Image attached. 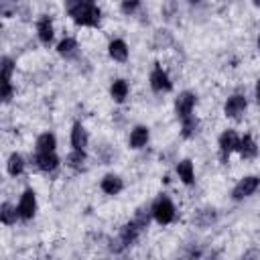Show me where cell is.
I'll return each mask as SVG.
<instances>
[{
  "instance_id": "obj_1",
  "label": "cell",
  "mask_w": 260,
  "mask_h": 260,
  "mask_svg": "<svg viewBox=\"0 0 260 260\" xmlns=\"http://www.w3.org/2000/svg\"><path fill=\"white\" fill-rule=\"evenodd\" d=\"M67 16L83 28H98L102 22V10L95 0H65Z\"/></svg>"
},
{
  "instance_id": "obj_2",
  "label": "cell",
  "mask_w": 260,
  "mask_h": 260,
  "mask_svg": "<svg viewBox=\"0 0 260 260\" xmlns=\"http://www.w3.org/2000/svg\"><path fill=\"white\" fill-rule=\"evenodd\" d=\"M140 234H142V230L130 219V221H126L122 228H120V232H118V236H116V240H112L110 242V252L112 254H122V252H126L128 248H132L136 242H138V238H140Z\"/></svg>"
},
{
  "instance_id": "obj_3",
  "label": "cell",
  "mask_w": 260,
  "mask_h": 260,
  "mask_svg": "<svg viewBox=\"0 0 260 260\" xmlns=\"http://www.w3.org/2000/svg\"><path fill=\"white\" fill-rule=\"evenodd\" d=\"M150 211H152V219L158 225H169L175 221L177 217V207L173 203V199L165 193H160L152 203H150Z\"/></svg>"
},
{
  "instance_id": "obj_4",
  "label": "cell",
  "mask_w": 260,
  "mask_h": 260,
  "mask_svg": "<svg viewBox=\"0 0 260 260\" xmlns=\"http://www.w3.org/2000/svg\"><path fill=\"white\" fill-rule=\"evenodd\" d=\"M148 85L154 93H169L173 89V79L167 73V69L160 63H154V67L148 73Z\"/></svg>"
},
{
  "instance_id": "obj_5",
  "label": "cell",
  "mask_w": 260,
  "mask_h": 260,
  "mask_svg": "<svg viewBox=\"0 0 260 260\" xmlns=\"http://www.w3.org/2000/svg\"><path fill=\"white\" fill-rule=\"evenodd\" d=\"M240 142V134L234 128H225L219 136H217V152H219V160L221 165H225L230 160V154L236 152Z\"/></svg>"
},
{
  "instance_id": "obj_6",
  "label": "cell",
  "mask_w": 260,
  "mask_h": 260,
  "mask_svg": "<svg viewBox=\"0 0 260 260\" xmlns=\"http://www.w3.org/2000/svg\"><path fill=\"white\" fill-rule=\"evenodd\" d=\"M260 189V175H246L242 177L234 189H232V199L234 201H244L248 197H252L256 191Z\"/></svg>"
},
{
  "instance_id": "obj_7",
  "label": "cell",
  "mask_w": 260,
  "mask_h": 260,
  "mask_svg": "<svg viewBox=\"0 0 260 260\" xmlns=\"http://www.w3.org/2000/svg\"><path fill=\"white\" fill-rule=\"evenodd\" d=\"M16 207H18V215H20V219H22V221H30V219L37 215V209H39L35 189H30V187L24 189V191L20 193V197H18Z\"/></svg>"
},
{
  "instance_id": "obj_8",
  "label": "cell",
  "mask_w": 260,
  "mask_h": 260,
  "mask_svg": "<svg viewBox=\"0 0 260 260\" xmlns=\"http://www.w3.org/2000/svg\"><path fill=\"white\" fill-rule=\"evenodd\" d=\"M195 106H197V93H195V91H189V89L179 91L177 98H175V104H173L175 116H177L179 120L185 118V116H191L193 110H195Z\"/></svg>"
},
{
  "instance_id": "obj_9",
  "label": "cell",
  "mask_w": 260,
  "mask_h": 260,
  "mask_svg": "<svg viewBox=\"0 0 260 260\" xmlns=\"http://www.w3.org/2000/svg\"><path fill=\"white\" fill-rule=\"evenodd\" d=\"M248 110V98L244 93H232L223 104V116L232 120H240Z\"/></svg>"
},
{
  "instance_id": "obj_10",
  "label": "cell",
  "mask_w": 260,
  "mask_h": 260,
  "mask_svg": "<svg viewBox=\"0 0 260 260\" xmlns=\"http://www.w3.org/2000/svg\"><path fill=\"white\" fill-rule=\"evenodd\" d=\"M32 165H35V169L37 171H41V173H55L57 169H59V165H61V158L57 156V152L55 150H51V152H39V150H35V154H32Z\"/></svg>"
},
{
  "instance_id": "obj_11",
  "label": "cell",
  "mask_w": 260,
  "mask_h": 260,
  "mask_svg": "<svg viewBox=\"0 0 260 260\" xmlns=\"http://www.w3.org/2000/svg\"><path fill=\"white\" fill-rule=\"evenodd\" d=\"M35 28H37V39H39L41 45L49 47L55 41V22H53V18L49 14H41L37 18Z\"/></svg>"
},
{
  "instance_id": "obj_12",
  "label": "cell",
  "mask_w": 260,
  "mask_h": 260,
  "mask_svg": "<svg viewBox=\"0 0 260 260\" xmlns=\"http://www.w3.org/2000/svg\"><path fill=\"white\" fill-rule=\"evenodd\" d=\"M108 57H110L114 63H126L128 57H130V47H128V43H126L124 39H120V37L110 39V43H108Z\"/></svg>"
},
{
  "instance_id": "obj_13",
  "label": "cell",
  "mask_w": 260,
  "mask_h": 260,
  "mask_svg": "<svg viewBox=\"0 0 260 260\" xmlns=\"http://www.w3.org/2000/svg\"><path fill=\"white\" fill-rule=\"evenodd\" d=\"M150 142V128L144 124H136L130 134H128V148L132 150H142Z\"/></svg>"
},
{
  "instance_id": "obj_14",
  "label": "cell",
  "mask_w": 260,
  "mask_h": 260,
  "mask_svg": "<svg viewBox=\"0 0 260 260\" xmlns=\"http://www.w3.org/2000/svg\"><path fill=\"white\" fill-rule=\"evenodd\" d=\"M100 189L104 195L108 197H116L124 191V179L116 173H106L102 179H100Z\"/></svg>"
},
{
  "instance_id": "obj_15",
  "label": "cell",
  "mask_w": 260,
  "mask_h": 260,
  "mask_svg": "<svg viewBox=\"0 0 260 260\" xmlns=\"http://www.w3.org/2000/svg\"><path fill=\"white\" fill-rule=\"evenodd\" d=\"M236 152L240 154L242 160H254L258 156L260 148H258V142L254 140L252 134H244V136H240V142H238Z\"/></svg>"
},
{
  "instance_id": "obj_16",
  "label": "cell",
  "mask_w": 260,
  "mask_h": 260,
  "mask_svg": "<svg viewBox=\"0 0 260 260\" xmlns=\"http://www.w3.org/2000/svg\"><path fill=\"white\" fill-rule=\"evenodd\" d=\"M175 173H177V177H179V181H181L183 185H187V187L195 185V165H193L191 158H181V160H177Z\"/></svg>"
},
{
  "instance_id": "obj_17",
  "label": "cell",
  "mask_w": 260,
  "mask_h": 260,
  "mask_svg": "<svg viewBox=\"0 0 260 260\" xmlns=\"http://www.w3.org/2000/svg\"><path fill=\"white\" fill-rule=\"evenodd\" d=\"M65 167L71 169V171H75V173L85 171V167H87V152H85V148H73V150H69L65 154Z\"/></svg>"
},
{
  "instance_id": "obj_18",
  "label": "cell",
  "mask_w": 260,
  "mask_h": 260,
  "mask_svg": "<svg viewBox=\"0 0 260 260\" xmlns=\"http://www.w3.org/2000/svg\"><path fill=\"white\" fill-rule=\"evenodd\" d=\"M128 95H130V83H128V79H124V77L112 79V83H110V98L116 104H124L128 100Z\"/></svg>"
},
{
  "instance_id": "obj_19",
  "label": "cell",
  "mask_w": 260,
  "mask_h": 260,
  "mask_svg": "<svg viewBox=\"0 0 260 260\" xmlns=\"http://www.w3.org/2000/svg\"><path fill=\"white\" fill-rule=\"evenodd\" d=\"M69 142H71L73 148H85V146L89 144L87 128H85L81 122H73L71 132H69Z\"/></svg>"
},
{
  "instance_id": "obj_20",
  "label": "cell",
  "mask_w": 260,
  "mask_h": 260,
  "mask_svg": "<svg viewBox=\"0 0 260 260\" xmlns=\"http://www.w3.org/2000/svg\"><path fill=\"white\" fill-rule=\"evenodd\" d=\"M199 130H201V122H199V118H197L195 114L181 118V130H179V132H181V136H183L185 140L195 138V136L199 134Z\"/></svg>"
},
{
  "instance_id": "obj_21",
  "label": "cell",
  "mask_w": 260,
  "mask_h": 260,
  "mask_svg": "<svg viewBox=\"0 0 260 260\" xmlns=\"http://www.w3.org/2000/svg\"><path fill=\"white\" fill-rule=\"evenodd\" d=\"M79 51V43L75 37H63L59 43H57V55L63 57V59H71L75 57Z\"/></svg>"
},
{
  "instance_id": "obj_22",
  "label": "cell",
  "mask_w": 260,
  "mask_h": 260,
  "mask_svg": "<svg viewBox=\"0 0 260 260\" xmlns=\"http://www.w3.org/2000/svg\"><path fill=\"white\" fill-rule=\"evenodd\" d=\"M24 167H26V160H24V156L20 152H10L8 154V158H6V173L10 177H14V179L20 177L24 173Z\"/></svg>"
},
{
  "instance_id": "obj_23",
  "label": "cell",
  "mask_w": 260,
  "mask_h": 260,
  "mask_svg": "<svg viewBox=\"0 0 260 260\" xmlns=\"http://www.w3.org/2000/svg\"><path fill=\"white\" fill-rule=\"evenodd\" d=\"M193 221H195V225H199V228H211V225L217 221V209H215V207H201V209H197V213L193 215Z\"/></svg>"
},
{
  "instance_id": "obj_24",
  "label": "cell",
  "mask_w": 260,
  "mask_h": 260,
  "mask_svg": "<svg viewBox=\"0 0 260 260\" xmlns=\"http://www.w3.org/2000/svg\"><path fill=\"white\" fill-rule=\"evenodd\" d=\"M57 148V136L53 134V132H41L39 136H37V140H35V150H39V152H51V150H55Z\"/></svg>"
},
{
  "instance_id": "obj_25",
  "label": "cell",
  "mask_w": 260,
  "mask_h": 260,
  "mask_svg": "<svg viewBox=\"0 0 260 260\" xmlns=\"http://www.w3.org/2000/svg\"><path fill=\"white\" fill-rule=\"evenodd\" d=\"M20 219V215H18V207L16 205H12V203H8V201H4L2 205H0V221L4 223V225H14L16 221Z\"/></svg>"
},
{
  "instance_id": "obj_26",
  "label": "cell",
  "mask_w": 260,
  "mask_h": 260,
  "mask_svg": "<svg viewBox=\"0 0 260 260\" xmlns=\"http://www.w3.org/2000/svg\"><path fill=\"white\" fill-rule=\"evenodd\" d=\"M150 219H152V211H150V207H146V205H140V207L134 211V215H132V221H134L142 232L148 228Z\"/></svg>"
},
{
  "instance_id": "obj_27",
  "label": "cell",
  "mask_w": 260,
  "mask_h": 260,
  "mask_svg": "<svg viewBox=\"0 0 260 260\" xmlns=\"http://www.w3.org/2000/svg\"><path fill=\"white\" fill-rule=\"evenodd\" d=\"M142 6V0H120V12L126 14V16H132L140 10Z\"/></svg>"
},
{
  "instance_id": "obj_28",
  "label": "cell",
  "mask_w": 260,
  "mask_h": 260,
  "mask_svg": "<svg viewBox=\"0 0 260 260\" xmlns=\"http://www.w3.org/2000/svg\"><path fill=\"white\" fill-rule=\"evenodd\" d=\"M0 63H2V65H0V67H2V79H8V81H12V73H14V69H16L14 61H12L8 55H4Z\"/></svg>"
},
{
  "instance_id": "obj_29",
  "label": "cell",
  "mask_w": 260,
  "mask_h": 260,
  "mask_svg": "<svg viewBox=\"0 0 260 260\" xmlns=\"http://www.w3.org/2000/svg\"><path fill=\"white\" fill-rule=\"evenodd\" d=\"M14 93H16V89H14L12 81H8V79H2V91H0V98H2V102H4V104H10V102H12V98H14Z\"/></svg>"
},
{
  "instance_id": "obj_30",
  "label": "cell",
  "mask_w": 260,
  "mask_h": 260,
  "mask_svg": "<svg viewBox=\"0 0 260 260\" xmlns=\"http://www.w3.org/2000/svg\"><path fill=\"white\" fill-rule=\"evenodd\" d=\"M154 39H156V47H158V49H162V47H167V45L173 43V37H171L169 30H156Z\"/></svg>"
},
{
  "instance_id": "obj_31",
  "label": "cell",
  "mask_w": 260,
  "mask_h": 260,
  "mask_svg": "<svg viewBox=\"0 0 260 260\" xmlns=\"http://www.w3.org/2000/svg\"><path fill=\"white\" fill-rule=\"evenodd\" d=\"M254 95H256V102H258V106H260V77H258V81H256V87H254Z\"/></svg>"
},
{
  "instance_id": "obj_32",
  "label": "cell",
  "mask_w": 260,
  "mask_h": 260,
  "mask_svg": "<svg viewBox=\"0 0 260 260\" xmlns=\"http://www.w3.org/2000/svg\"><path fill=\"white\" fill-rule=\"evenodd\" d=\"M256 49L260 51V30H258V37H256Z\"/></svg>"
},
{
  "instance_id": "obj_33",
  "label": "cell",
  "mask_w": 260,
  "mask_h": 260,
  "mask_svg": "<svg viewBox=\"0 0 260 260\" xmlns=\"http://www.w3.org/2000/svg\"><path fill=\"white\" fill-rule=\"evenodd\" d=\"M187 2H189V4H199L201 0H187Z\"/></svg>"
},
{
  "instance_id": "obj_34",
  "label": "cell",
  "mask_w": 260,
  "mask_h": 260,
  "mask_svg": "<svg viewBox=\"0 0 260 260\" xmlns=\"http://www.w3.org/2000/svg\"><path fill=\"white\" fill-rule=\"evenodd\" d=\"M252 2H254V6H256V8H260V0H252Z\"/></svg>"
}]
</instances>
